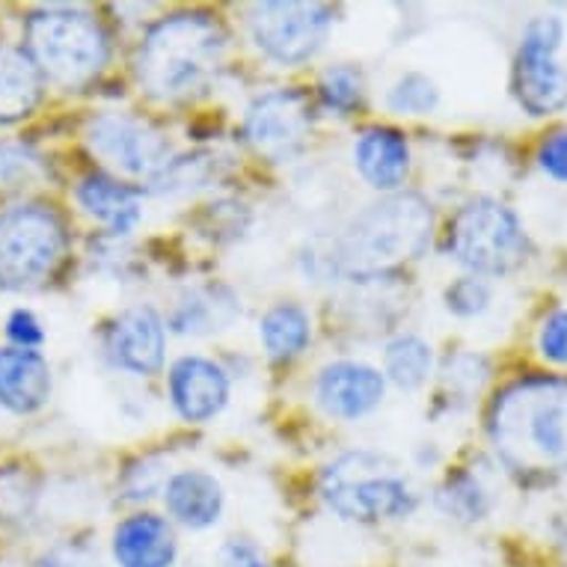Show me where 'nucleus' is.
Instances as JSON below:
<instances>
[{"mask_svg":"<svg viewBox=\"0 0 567 567\" xmlns=\"http://www.w3.org/2000/svg\"><path fill=\"white\" fill-rule=\"evenodd\" d=\"M90 146L104 164L128 176H158L167 167L169 143L152 125L131 116L104 113L90 125Z\"/></svg>","mask_w":567,"mask_h":567,"instance_id":"9b49d317","label":"nucleus"},{"mask_svg":"<svg viewBox=\"0 0 567 567\" xmlns=\"http://www.w3.org/2000/svg\"><path fill=\"white\" fill-rule=\"evenodd\" d=\"M390 111L395 113H410V116H422V113H431L437 107L440 93L434 81L425 75H416V72H410L399 81V84L390 90Z\"/></svg>","mask_w":567,"mask_h":567,"instance_id":"a878e982","label":"nucleus"},{"mask_svg":"<svg viewBox=\"0 0 567 567\" xmlns=\"http://www.w3.org/2000/svg\"><path fill=\"white\" fill-rule=\"evenodd\" d=\"M449 252L464 268L484 277L508 274L526 259V235L512 208L496 199L466 203L449 224Z\"/></svg>","mask_w":567,"mask_h":567,"instance_id":"0eeeda50","label":"nucleus"},{"mask_svg":"<svg viewBox=\"0 0 567 567\" xmlns=\"http://www.w3.org/2000/svg\"><path fill=\"white\" fill-rule=\"evenodd\" d=\"M7 333H10V339L19 348H28V351H33L37 344H42V339H45V333H42V327H39L37 316L33 312H28V309H19V312H12L10 321H7Z\"/></svg>","mask_w":567,"mask_h":567,"instance_id":"473e14b6","label":"nucleus"},{"mask_svg":"<svg viewBox=\"0 0 567 567\" xmlns=\"http://www.w3.org/2000/svg\"><path fill=\"white\" fill-rule=\"evenodd\" d=\"M434 353L431 344L419 336H399L386 344V374L401 390H419L429 381Z\"/></svg>","mask_w":567,"mask_h":567,"instance_id":"5701e85b","label":"nucleus"},{"mask_svg":"<svg viewBox=\"0 0 567 567\" xmlns=\"http://www.w3.org/2000/svg\"><path fill=\"white\" fill-rule=\"evenodd\" d=\"M42 75L24 51L0 45V122H16L37 107Z\"/></svg>","mask_w":567,"mask_h":567,"instance_id":"aec40b11","label":"nucleus"},{"mask_svg":"<svg viewBox=\"0 0 567 567\" xmlns=\"http://www.w3.org/2000/svg\"><path fill=\"white\" fill-rule=\"evenodd\" d=\"M561 33V21L553 16L532 19L523 30L512 90L523 111L532 116H549L567 104V69L556 63Z\"/></svg>","mask_w":567,"mask_h":567,"instance_id":"6e6552de","label":"nucleus"},{"mask_svg":"<svg viewBox=\"0 0 567 567\" xmlns=\"http://www.w3.org/2000/svg\"><path fill=\"white\" fill-rule=\"evenodd\" d=\"M78 203L86 215L102 220L113 235H128L143 217V203H140L137 190L122 185L116 178L102 176V173L86 176L78 185Z\"/></svg>","mask_w":567,"mask_h":567,"instance_id":"6ab92c4d","label":"nucleus"},{"mask_svg":"<svg viewBox=\"0 0 567 567\" xmlns=\"http://www.w3.org/2000/svg\"><path fill=\"white\" fill-rule=\"evenodd\" d=\"M353 161L374 190H399L410 169L408 140L395 128H369L353 146Z\"/></svg>","mask_w":567,"mask_h":567,"instance_id":"f3484780","label":"nucleus"},{"mask_svg":"<svg viewBox=\"0 0 567 567\" xmlns=\"http://www.w3.org/2000/svg\"><path fill=\"white\" fill-rule=\"evenodd\" d=\"M164 499H167L169 514L187 529H208L220 520V512H224L220 484L215 475L199 473V470H185V473L173 475L167 482Z\"/></svg>","mask_w":567,"mask_h":567,"instance_id":"a211bd4d","label":"nucleus"},{"mask_svg":"<svg viewBox=\"0 0 567 567\" xmlns=\"http://www.w3.org/2000/svg\"><path fill=\"white\" fill-rule=\"evenodd\" d=\"M333 12L321 3H259L250 16L256 45L282 65L307 63L324 45Z\"/></svg>","mask_w":567,"mask_h":567,"instance_id":"1a4fd4ad","label":"nucleus"},{"mask_svg":"<svg viewBox=\"0 0 567 567\" xmlns=\"http://www.w3.org/2000/svg\"><path fill=\"white\" fill-rule=\"evenodd\" d=\"M104 344L113 365L134 374H158L167 348L164 321L152 307L125 309L107 330Z\"/></svg>","mask_w":567,"mask_h":567,"instance_id":"f8f14e48","label":"nucleus"},{"mask_svg":"<svg viewBox=\"0 0 567 567\" xmlns=\"http://www.w3.org/2000/svg\"><path fill=\"white\" fill-rule=\"evenodd\" d=\"M434 212L425 196L390 194L369 205L344 229L336 265L344 277L372 279L419 259L431 241Z\"/></svg>","mask_w":567,"mask_h":567,"instance_id":"7ed1b4c3","label":"nucleus"},{"mask_svg":"<svg viewBox=\"0 0 567 567\" xmlns=\"http://www.w3.org/2000/svg\"><path fill=\"white\" fill-rule=\"evenodd\" d=\"M312 128V107L300 90H274L259 95L244 120V137L270 161L291 158Z\"/></svg>","mask_w":567,"mask_h":567,"instance_id":"9d476101","label":"nucleus"},{"mask_svg":"<svg viewBox=\"0 0 567 567\" xmlns=\"http://www.w3.org/2000/svg\"><path fill=\"white\" fill-rule=\"evenodd\" d=\"M318 404L336 419H360L383 401L386 381L372 365L333 363L318 378Z\"/></svg>","mask_w":567,"mask_h":567,"instance_id":"4468645a","label":"nucleus"},{"mask_svg":"<svg viewBox=\"0 0 567 567\" xmlns=\"http://www.w3.org/2000/svg\"><path fill=\"white\" fill-rule=\"evenodd\" d=\"M169 399L187 422H208L226 408L229 378L205 357H182L169 369Z\"/></svg>","mask_w":567,"mask_h":567,"instance_id":"ddd939ff","label":"nucleus"},{"mask_svg":"<svg viewBox=\"0 0 567 567\" xmlns=\"http://www.w3.org/2000/svg\"><path fill=\"white\" fill-rule=\"evenodd\" d=\"M69 235L42 205H19L0 215V289H33L63 261Z\"/></svg>","mask_w":567,"mask_h":567,"instance_id":"423d86ee","label":"nucleus"},{"mask_svg":"<svg viewBox=\"0 0 567 567\" xmlns=\"http://www.w3.org/2000/svg\"><path fill=\"white\" fill-rule=\"evenodd\" d=\"M540 169L553 176L556 182H567V131H556L544 140L538 152Z\"/></svg>","mask_w":567,"mask_h":567,"instance_id":"c756f323","label":"nucleus"},{"mask_svg":"<svg viewBox=\"0 0 567 567\" xmlns=\"http://www.w3.org/2000/svg\"><path fill=\"white\" fill-rule=\"evenodd\" d=\"M33 567H102L99 565V558L84 547H56L51 549L48 556H42Z\"/></svg>","mask_w":567,"mask_h":567,"instance_id":"72a5a7b5","label":"nucleus"},{"mask_svg":"<svg viewBox=\"0 0 567 567\" xmlns=\"http://www.w3.org/2000/svg\"><path fill=\"white\" fill-rule=\"evenodd\" d=\"M437 505L449 517L455 520L473 523L482 520L484 514L491 512V496L482 487V482L470 473H455L449 475L446 484L440 487L437 493Z\"/></svg>","mask_w":567,"mask_h":567,"instance_id":"b1692460","label":"nucleus"},{"mask_svg":"<svg viewBox=\"0 0 567 567\" xmlns=\"http://www.w3.org/2000/svg\"><path fill=\"white\" fill-rule=\"evenodd\" d=\"M28 56L39 75L60 86H84L102 75L111 45L102 24L81 10H42L28 19Z\"/></svg>","mask_w":567,"mask_h":567,"instance_id":"39448f33","label":"nucleus"},{"mask_svg":"<svg viewBox=\"0 0 567 567\" xmlns=\"http://www.w3.org/2000/svg\"><path fill=\"white\" fill-rule=\"evenodd\" d=\"M212 176H215V161L208 155H194V158L167 161V167L161 169L152 182H155L158 194H176V190L205 185Z\"/></svg>","mask_w":567,"mask_h":567,"instance_id":"bb28decb","label":"nucleus"},{"mask_svg":"<svg viewBox=\"0 0 567 567\" xmlns=\"http://www.w3.org/2000/svg\"><path fill=\"white\" fill-rule=\"evenodd\" d=\"M491 440L512 473L526 478L567 470V381L526 378L491 410Z\"/></svg>","mask_w":567,"mask_h":567,"instance_id":"f257e3e1","label":"nucleus"},{"mask_svg":"<svg viewBox=\"0 0 567 567\" xmlns=\"http://www.w3.org/2000/svg\"><path fill=\"white\" fill-rule=\"evenodd\" d=\"M238 316V303L226 289H203L194 291L185 303H178L173 312V327L178 333H212V330H224L233 318Z\"/></svg>","mask_w":567,"mask_h":567,"instance_id":"412c9836","label":"nucleus"},{"mask_svg":"<svg viewBox=\"0 0 567 567\" xmlns=\"http://www.w3.org/2000/svg\"><path fill=\"white\" fill-rule=\"evenodd\" d=\"M113 558L120 567H173V526L158 514H134L113 532Z\"/></svg>","mask_w":567,"mask_h":567,"instance_id":"2eb2a0df","label":"nucleus"},{"mask_svg":"<svg viewBox=\"0 0 567 567\" xmlns=\"http://www.w3.org/2000/svg\"><path fill=\"white\" fill-rule=\"evenodd\" d=\"M491 303V286L478 277H464L446 289V307L461 318L478 316Z\"/></svg>","mask_w":567,"mask_h":567,"instance_id":"cd10ccee","label":"nucleus"},{"mask_svg":"<svg viewBox=\"0 0 567 567\" xmlns=\"http://www.w3.org/2000/svg\"><path fill=\"white\" fill-rule=\"evenodd\" d=\"M318 93H321L324 107L344 116V113H351L353 107H360V102H363V75L353 65H333L321 78Z\"/></svg>","mask_w":567,"mask_h":567,"instance_id":"393cba45","label":"nucleus"},{"mask_svg":"<svg viewBox=\"0 0 567 567\" xmlns=\"http://www.w3.org/2000/svg\"><path fill=\"white\" fill-rule=\"evenodd\" d=\"M33 169H37V158H33L28 150L10 146V143L0 146V182H3V185H12V182H19V178H28Z\"/></svg>","mask_w":567,"mask_h":567,"instance_id":"2f4dec72","label":"nucleus"},{"mask_svg":"<svg viewBox=\"0 0 567 567\" xmlns=\"http://www.w3.org/2000/svg\"><path fill=\"white\" fill-rule=\"evenodd\" d=\"M217 567H268V561L252 540L233 538L217 553Z\"/></svg>","mask_w":567,"mask_h":567,"instance_id":"7c9ffc66","label":"nucleus"},{"mask_svg":"<svg viewBox=\"0 0 567 567\" xmlns=\"http://www.w3.org/2000/svg\"><path fill=\"white\" fill-rule=\"evenodd\" d=\"M259 336L265 342V351L274 360H289L298 357L309 342V316L295 303H279L268 309L259 324Z\"/></svg>","mask_w":567,"mask_h":567,"instance_id":"4be33fe9","label":"nucleus"},{"mask_svg":"<svg viewBox=\"0 0 567 567\" xmlns=\"http://www.w3.org/2000/svg\"><path fill=\"white\" fill-rule=\"evenodd\" d=\"M51 395V372L42 353L0 348V404L12 413H33Z\"/></svg>","mask_w":567,"mask_h":567,"instance_id":"dca6fc26","label":"nucleus"},{"mask_svg":"<svg viewBox=\"0 0 567 567\" xmlns=\"http://www.w3.org/2000/svg\"><path fill=\"white\" fill-rule=\"evenodd\" d=\"M321 496L342 520H399L416 508V491L392 457L348 452L321 475Z\"/></svg>","mask_w":567,"mask_h":567,"instance_id":"20e7f679","label":"nucleus"},{"mask_svg":"<svg viewBox=\"0 0 567 567\" xmlns=\"http://www.w3.org/2000/svg\"><path fill=\"white\" fill-rule=\"evenodd\" d=\"M226 33L208 16H173L143 37L137 81L155 99L178 102L199 93L224 63Z\"/></svg>","mask_w":567,"mask_h":567,"instance_id":"f03ea898","label":"nucleus"},{"mask_svg":"<svg viewBox=\"0 0 567 567\" xmlns=\"http://www.w3.org/2000/svg\"><path fill=\"white\" fill-rule=\"evenodd\" d=\"M540 353L558 365H567V309L547 318L540 330Z\"/></svg>","mask_w":567,"mask_h":567,"instance_id":"c85d7f7f","label":"nucleus"}]
</instances>
